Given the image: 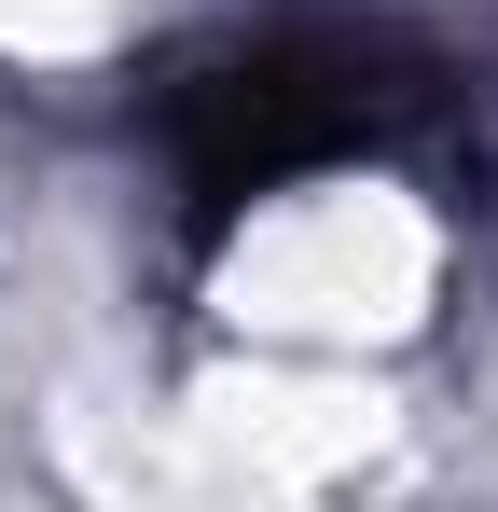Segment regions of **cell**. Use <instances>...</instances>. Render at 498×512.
<instances>
[{
  "instance_id": "1",
  "label": "cell",
  "mask_w": 498,
  "mask_h": 512,
  "mask_svg": "<svg viewBox=\"0 0 498 512\" xmlns=\"http://www.w3.org/2000/svg\"><path fill=\"white\" fill-rule=\"evenodd\" d=\"M415 291H429V236L388 194H291L236 250V319L291 346H360L388 319H415Z\"/></svg>"
},
{
  "instance_id": "2",
  "label": "cell",
  "mask_w": 498,
  "mask_h": 512,
  "mask_svg": "<svg viewBox=\"0 0 498 512\" xmlns=\"http://www.w3.org/2000/svg\"><path fill=\"white\" fill-rule=\"evenodd\" d=\"M125 0H0V28L14 42H83V28H111Z\"/></svg>"
}]
</instances>
